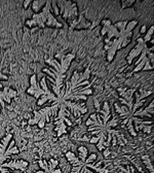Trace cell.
<instances>
[{
  "label": "cell",
  "mask_w": 154,
  "mask_h": 173,
  "mask_svg": "<svg viewBox=\"0 0 154 173\" xmlns=\"http://www.w3.org/2000/svg\"><path fill=\"white\" fill-rule=\"evenodd\" d=\"M135 2H136L135 0H122V1H121V3H122V5H121V9L128 7V6H131Z\"/></svg>",
  "instance_id": "e0dca14e"
},
{
  "label": "cell",
  "mask_w": 154,
  "mask_h": 173,
  "mask_svg": "<svg viewBox=\"0 0 154 173\" xmlns=\"http://www.w3.org/2000/svg\"><path fill=\"white\" fill-rule=\"evenodd\" d=\"M103 25H104V26H103V28L101 29V35H102V36H105V35L107 34L109 27H110L112 24H111V22L109 20H104V22H103Z\"/></svg>",
  "instance_id": "7c38bea8"
},
{
  "label": "cell",
  "mask_w": 154,
  "mask_h": 173,
  "mask_svg": "<svg viewBox=\"0 0 154 173\" xmlns=\"http://www.w3.org/2000/svg\"><path fill=\"white\" fill-rule=\"evenodd\" d=\"M44 3H46V1H41V0H37V1H33V4H32V7H33V11L38 14L41 11V7Z\"/></svg>",
  "instance_id": "8fae6325"
},
{
  "label": "cell",
  "mask_w": 154,
  "mask_h": 173,
  "mask_svg": "<svg viewBox=\"0 0 154 173\" xmlns=\"http://www.w3.org/2000/svg\"><path fill=\"white\" fill-rule=\"evenodd\" d=\"M46 26H49V27H57V28H62L63 25L60 23V22L57 21V19L53 17V14H51L49 16V20H47V22L45 23V27Z\"/></svg>",
  "instance_id": "ba28073f"
},
{
  "label": "cell",
  "mask_w": 154,
  "mask_h": 173,
  "mask_svg": "<svg viewBox=\"0 0 154 173\" xmlns=\"http://www.w3.org/2000/svg\"><path fill=\"white\" fill-rule=\"evenodd\" d=\"M117 35H118V30H117V28L114 26L113 24L111 25L110 27H109L108 29V32H107V38L106 39L107 40H112L113 38H116L117 37Z\"/></svg>",
  "instance_id": "52a82bcc"
},
{
  "label": "cell",
  "mask_w": 154,
  "mask_h": 173,
  "mask_svg": "<svg viewBox=\"0 0 154 173\" xmlns=\"http://www.w3.org/2000/svg\"><path fill=\"white\" fill-rule=\"evenodd\" d=\"M30 3H32V0H27V1H24V4H23L24 8H25V9H27V8H28V6L30 5Z\"/></svg>",
  "instance_id": "7402d4cb"
},
{
  "label": "cell",
  "mask_w": 154,
  "mask_h": 173,
  "mask_svg": "<svg viewBox=\"0 0 154 173\" xmlns=\"http://www.w3.org/2000/svg\"><path fill=\"white\" fill-rule=\"evenodd\" d=\"M110 150H109V149H108V147H107V149H104V153H103V156H104L105 157V158H107V157L109 156V155H110Z\"/></svg>",
  "instance_id": "44dd1931"
},
{
  "label": "cell",
  "mask_w": 154,
  "mask_h": 173,
  "mask_svg": "<svg viewBox=\"0 0 154 173\" xmlns=\"http://www.w3.org/2000/svg\"><path fill=\"white\" fill-rule=\"evenodd\" d=\"M146 30H147V28H146V26H145V25H144V26H142V28H141V31H140V33H145V32H146Z\"/></svg>",
  "instance_id": "603a6c76"
},
{
  "label": "cell",
  "mask_w": 154,
  "mask_h": 173,
  "mask_svg": "<svg viewBox=\"0 0 154 173\" xmlns=\"http://www.w3.org/2000/svg\"><path fill=\"white\" fill-rule=\"evenodd\" d=\"M63 18L64 19H73L77 17V6L75 3L71 1H63Z\"/></svg>",
  "instance_id": "3957f363"
},
{
  "label": "cell",
  "mask_w": 154,
  "mask_h": 173,
  "mask_svg": "<svg viewBox=\"0 0 154 173\" xmlns=\"http://www.w3.org/2000/svg\"><path fill=\"white\" fill-rule=\"evenodd\" d=\"M138 25V21L134 20V21H130V22H127V25L126 29H124V31L126 32H133V30L135 29V27H136Z\"/></svg>",
  "instance_id": "4fadbf2b"
},
{
  "label": "cell",
  "mask_w": 154,
  "mask_h": 173,
  "mask_svg": "<svg viewBox=\"0 0 154 173\" xmlns=\"http://www.w3.org/2000/svg\"><path fill=\"white\" fill-rule=\"evenodd\" d=\"M78 152H79V159L81 160V162H83L86 159V157L88 155V149L85 146H79L78 147Z\"/></svg>",
  "instance_id": "30bf717a"
},
{
  "label": "cell",
  "mask_w": 154,
  "mask_h": 173,
  "mask_svg": "<svg viewBox=\"0 0 154 173\" xmlns=\"http://www.w3.org/2000/svg\"><path fill=\"white\" fill-rule=\"evenodd\" d=\"M114 107H115V110H116V113L120 115V117H126L130 113V108L126 105L123 104H120V103H114Z\"/></svg>",
  "instance_id": "8992f818"
},
{
  "label": "cell",
  "mask_w": 154,
  "mask_h": 173,
  "mask_svg": "<svg viewBox=\"0 0 154 173\" xmlns=\"http://www.w3.org/2000/svg\"><path fill=\"white\" fill-rule=\"evenodd\" d=\"M53 11H54V14L56 15H59L60 14V11H59V8H58V5L56 4L57 2H53Z\"/></svg>",
  "instance_id": "ffe728a7"
},
{
  "label": "cell",
  "mask_w": 154,
  "mask_h": 173,
  "mask_svg": "<svg viewBox=\"0 0 154 173\" xmlns=\"http://www.w3.org/2000/svg\"><path fill=\"white\" fill-rule=\"evenodd\" d=\"M149 61H150V60H149V58L146 56L142 61H141V62H139V63L137 64L136 67H135V69L133 70V72H131V73L142 71V69L144 68V66H145V65H146V63H147V62H149Z\"/></svg>",
  "instance_id": "9c48e42d"
},
{
  "label": "cell",
  "mask_w": 154,
  "mask_h": 173,
  "mask_svg": "<svg viewBox=\"0 0 154 173\" xmlns=\"http://www.w3.org/2000/svg\"><path fill=\"white\" fill-rule=\"evenodd\" d=\"M58 164H59V162H58L57 160L51 159L50 161H49V172H53V170L57 167Z\"/></svg>",
  "instance_id": "d6986e66"
},
{
  "label": "cell",
  "mask_w": 154,
  "mask_h": 173,
  "mask_svg": "<svg viewBox=\"0 0 154 173\" xmlns=\"http://www.w3.org/2000/svg\"><path fill=\"white\" fill-rule=\"evenodd\" d=\"M50 3H51L50 1H46L45 5H44V7L42 8V11L40 12H38V14H34L32 16L31 20L26 21V26H28L30 28H32L33 26H38L41 29L45 28V23L47 22V20H49V16L51 15Z\"/></svg>",
  "instance_id": "6da1fadb"
},
{
  "label": "cell",
  "mask_w": 154,
  "mask_h": 173,
  "mask_svg": "<svg viewBox=\"0 0 154 173\" xmlns=\"http://www.w3.org/2000/svg\"><path fill=\"white\" fill-rule=\"evenodd\" d=\"M153 29H154V27H153V26H151V27H150L149 31L147 32V33H146V35H145V37L143 38V41H144V42H145V43H147V42H148L149 40H151V39H152Z\"/></svg>",
  "instance_id": "5bb4252c"
},
{
  "label": "cell",
  "mask_w": 154,
  "mask_h": 173,
  "mask_svg": "<svg viewBox=\"0 0 154 173\" xmlns=\"http://www.w3.org/2000/svg\"><path fill=\"white\" fill-rule=\"evenodd\" d=\"M8 78L6 75H4V74H2V73H0V79H4V81H6V79H7Z\"/></svg>",
  "instance_id": "cb8c5ba5"
},
{
  "label": "cell",
  "mask_w": 154,
  "mask_h": 173,
  "mask_svg": "<svg viewBox=\"0 0 154 173\" xmlns=\"http://www.w3.org/2000/svg\"><path fill=\"white\" fill-rule=\"evenodd\" d=\"M28 162L24 160H12V161L5 163L3 162L1 164V167L5 168H11V169H19L21 171H25V169L28 167Z\"/></svg>",
  "instance_id": "277c9868"
},
{
  "label": "cell",
  "mask_w": 154,
  "mask_h": 173,
  "mask_svg": "<svg viewBox=\"0 0 154 173\" xmlns=\"http://www.w3.org/2000/svg\"><path fill=\"white\" fill-rule=\"evenodd\" d=\"M146 47H147L146 43H138L137 46L130 51V54L127 55V57H126V62H127L128 64H131V62H133V60H134L136 57L139 56L140 54L142 53V51H143L144 49H145Z\"/></svg>",
  "instance_id": "5b68a950"
},
{
  "label": "cell",
  "mask_w": 154,
  "mask_h": 173,
  "mask_svg": "<svg viewBox=\"0 0 154 173\" xmlns=\"http://www.w3.org/2000/svg\"><path fill=\"white\" fill-rule=\"evenodd\" d=\"M30 84H31V86H30V88L27 90V93L29 95L34 96V97L36 98L37 100L41 97V96H45V97L49 98V101H59V98L56 97V95H53L51 91L45 92V91H43V90L41 89L40 85L37 82L36 74H33L31 76Z\"/></svg>",
  "instance_id": "7a4b0ae2"
},
{
  "label": "cell",
  "mask_w": 154,
  "mask_h": 173,
  "mask_svg": "<svg viewBox=\"0 0 154 173\" xmlns=\"http://www.w3.org/2000/svg\"><path fill=\"white\" fill-rule=\"evenodd\" d=\"M38 164H39L41 169H43L44 172H49V162H47V161H44V160H40V161H38Z\"/></svg>",
  "instance_id": "9a60e30c"
},
{
  "label": "cell",
  "mask_w": 154,
  "mask_h": 173,
  "mask_svg": "<svg viewBox=\"0 0 154 173\" xmlns=\"http://www.w3.org/2000/svg\"><path fill=\"white\" fill-rule=\"evenodd\" d=\"M96 159H97V155H96V153H92L91 156L88 157V159H86V160H84V161H83V165L88 164V163H92V162L95 161Z\"/></svg>",
  "instance_id": "ac0fdd59"
},
{
  "label": "cell",
  "mask_w": 154,
  "mask_h": 173,
  "mask_svg": "<svg viewBox=\"0 0 154 173\" xmlns=\"http://www.w3.org/2000/svg\"><path fill=\"white\" fill-rule=\"evenodd\" d=\"M99 113H101L103 115H109V114H110V110H109V104H108V102H105L104 105H103V109L99 111Z\"/></svg>",
  "instance_id": "2e32d148"
}]
</instances>
